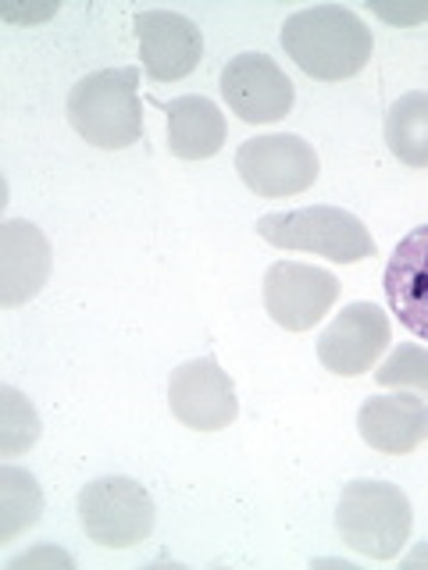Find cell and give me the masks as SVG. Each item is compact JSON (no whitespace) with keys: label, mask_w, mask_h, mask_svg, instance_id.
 I'll return each instance as SVG.
<instances>
[{"label":"cell","mask_w":428,"mask_h":570,"mask_svg":"<svg viewBox=\"0 0 428 570\" xmlns=\"http://www.w3.org/2000/svg\"><path fill=\"white\" fill-rule=\"evenodd\" d=\"M68 121L89 147L125 150L143 136L139 68H104L68 94Z\"/></svg>","instance_id":"7a4b0ae2"},{"label":"cell","mask_w":428,"mask_h":570,"mask_svg":"<svg viewBox=\"0 0 428 570\" xmlns=\"http://www.w3.org/2000/svg\"><path fill=\"white\" fill-rule=\"evenodd\" d=\"M389 317L374 303H347L318 338V361L339 379H361L389 346Z\"/></svg>","instance_id":"30bf717a"},{"label":"cell","mask_w":428,"mask_h":570,"mask_svg":"<svg viewBox=\"0 0 428 570\" xmlns=\"http://www.w3.org/2000/svg\"><path fill=\"white\" fill-rule=\"evenodd\" d=\"M43 513V492L36 478L22 468L4 463L0 468V546L14 542L18 534L29 531Z\"/></svg>","instance_id":"e0dca14e"},{"label":"cell","mask_w":428,"mask_h":570,"mask_svg":"<svg viewBox=\"0 0 428 570\" xmlns=\"http://www.w3.org/2000/svg\"><path fill=\"white\" fill-rule=\"evenodd\" d=\"M40 414L11 385H0V456H18L40 442Z\"/></svg>","instance_id":"ac0fdd59"},{"label":"cell","mask_w":428,"mask_h":570,"mask_svg":"<svg viewBox=\"0 0 428 570\" xmlns=\"http://www.w3.org/2000/svg\"><path fill=\"white\" fill-rule=\"evenodd\" d=\"M339 299V278L325 267L279 261L264 275V311L285 332H308Z\"/></svg>","instance_id":"52a82bcc"},{"label":"cell","mask_w":428,"mask_h":570,"mask_svg":"<svg viewBox=\"0 0 428 570\" xmlns=\"http://www.w3.org/2000/svg\"><path fill=\"white\" fill-rule=\"evenodd\" d=\"M425 560H428V546H425V549H418L415 557H407V567H415V563H425Z\"/></svg>","instance_id":"44dd1931"},{"label":"cell","mask_w":428,"mask_h":570,"mask_svg":"<svg viewBox=\"0 0 428 570\" xmlns=\"http://www.w3.org/2000/svg\"><path fill=\"white\" fill-rule=\"evenodd\" d=\"M168 406L193 432H222L240 414L236 385H232V379L218 367L214 356L186 361L172 371Z\"/></svg>","instance_id":"9c48e42d"},{"label":"cell","mask_w":428,"mask_h":570,"mask_svg":"<svg viewBox=\"0 0 428 570\" xmlns=\"http://www.w3.org/2000/svg\"><path fill=\"white\" fill-rule=\"evenodd\" d=\"M257 236L279 249H303V254L329 257L335 264L374 257L371 232L343 207H300L264 214L257 222Z\"/></svg>","instance_id":"277c9868"},{"label":"cell","mask_w":428,"mask_h":570,"mask_svg":"<svg viewBox=\"0 0 428 570\" xmlns=\"http://www.w3.org/2000/svg\"><path fill=\"white\" fill-rule=\"evenodd\" d=\"M50 243L40 228L26 218L0 225V307H22L50 278Z\"/></svg>","instance_id":"7c38bea8"},{"label":"cell","mask_w":428,"mask_h":570,"mask_svg":"<svg viewBox=\"0 0 428 570\" xmlns=\"http://www.w3.org/2000/svg\"><path fill=\"white\" fill-rule=\"evenodd\" d=\"M386 299L400 325L428 343V225L410 228L386 264Z\"/></svg>","instance_id":"4fadbf2b"},{"label":"cell","mask_w":428,"mask_h":570,"mask_svg":"<svg viewBox=\"0 0 428 570\" xmlns=\"http://www.w3.org/2000/svg\"><path fill=\"white\" fill-rule=\"evenodd\" d=\"M374 14H382V18H389V22H421V18H428V4H418V8H386V4H374Z\"/></svg>","instance_id":"ffe728a7"},{"label":"cell","mask_w":428,"mask_h":570,"mask_svg":"<svg viewBox=\"0 0 428 570\" xmlns=\"http://www.w3.org/2000/svg\"><path fill=\"white\" fill-rule=\"evenodd\" d=\"M374 382L386 389H418L428 400V350L418 343L397 346L386 356V364L374 371Z\"/></svg>","instance_id":"d6986e66"},{"label":"cell","mask_w":428,"mask_h":570,"mask_svg":"<svg viewBox=\"0 0 428 570\" xmlns=\"http://www.w3.org/2000/svg\"><path fill=\"white\" fill-rule=\"evenodd\" d=\"M410 528H415V510L397 485L371 478H357L343 485L335 507V531L353 552L371 560L400 557Z\"/></svg>","instance_id":"3957f363"},{"label":"cell","mask_w":428,"mask_h":570,"mask_svg":"<svg viewBox=\"0 0 428 570\" xmlns=\"http://www.w3.org/2000/svg\"><path fill=\"white\" fill-rule=\"evenodd\" d=\"M168 150L183 160H207L225 147V115L207 97H175L165 104Z\"/></svg>","instance_id":"9a60e30c"},{"label":"cell","mask_w":428,"mask_h":570,"mask_svg":"<svg viewBox=\"0 0 428 570\" xmlns=\"http://www.w3.org/2000/svg\"><path fill=\"white\" fill-rule=\"evenodd\" d=\"M133 29H136L143 68H147V76L154 82L186 79L204 58L201 29H196L189 18L178 14V11H165V8L139 11L133 18Z\"/></svg>","instance_id":"8fae6325"},{"label":"cell","mask_w":428,"mask_h":570,"mask_svg":"<svg viewBox=\"0 0 428 570\" xmlns=\"http://www.w3.org/2000/svg\"><path fill=\"white\" fill-rule=\"evenodd\" d=\"M357 432L371 450L403 456L428 439V400L415 396V392L371 396L357 414Z\"/></svg>","instance_id":"5bb4252c"},{"label":"cell","mask_w":428,"mask_h":570,"mask_svg":"<svg viewBox=\"0 0 428 570\" xmlns=\"http://www.w3.org/2000/svg\"><path fill=\"white\" fill-rule=\"evenodd\" d=\"M236 171L250 193L264 196V200H279V196H296L318 183V154L308 139L275 132L246 139L236 154Z\"/></svg>","instance_id":"8992f818"},{"label":"cell","mask_w":428,"mask_h":570,"mask_svg":"<svg viewBox=\"0 0 428 570\" xmlns=\"http://www.w3.org/2000/svg\"><path fill=\"white\" fill-rule=\"evenodd\" d=\"M222 97L246 125H272L293 111V82L268 53H236L222 68Z\"/></svg>","instance_id":"ba28073f"},{"label":"cell","mask_w":428,"mask_h":570,"mask_svg":"<svg viewBox=\"0 0 428 570\" xmlns=\"http://www.w3.org/2000/svg\"><path fill=\"white\" fill-rule=\"evenodd\" d=\"M157 507L136 478L107 474L79 492V524L104 549H133L150 539Z\"/></svg>","instance_id":"5b68a950"},{"label":"cell","mask_w":428,"mask_h":570,"mask_svg":"<svg viewBox=\"0 0 428 570\" xmlns=\"http://www.w3.org/2000/svg\"><path fill=\"white\" fill-rule=\"evenodd\" d=\"M279 40L303 76L321 82H343L364 71L371 58V29L339 4H318L290 14Z\"/></svg>","instance_id":"6da1fadb"},{"label":"cell","mask_w":428,"mask_h":570,"mask_svg":"<svg viewBox=\"0 0 428 570\" xmlns=\"http://www.w3.org/2000/svg\"><path fill=\"white\" fill-rule=\"evenodd\" d=\"M386 142L407 168H428V94L415 89L389 104Z\"/></svg>","instance_id":"2e32d148"}]
</instances>
